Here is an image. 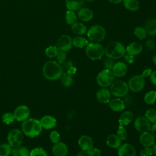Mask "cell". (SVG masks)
I'll return each mask as SVG.
<instances>
[{
  "mask_svg": "<svg viewBox=\"0 0 156 156\" xmlns=\"http://www.w3.org/2000/svg\"><path fill=\"white\" fill-rule=\"evenodd\" d=\"M84 0H66V5L69 10L77 11L82 8Z\"/></svg>",
  "mask_w": 156,
  "mask_h": 156,
  "instance_id": "cb8c5ba5",
  "label": "cell"
},
{
  "mask_svg": "<svg viewBox=\"0 0 156 156\" xmlns=\"http://www.w3.org/2000/svg\"><path fill=\"white\" fill-rule=\"evenodd\" d=\"M121 140L118 138L117 135L110 134L106 139L107 146L113 149H118L121 145Z\"/></svg>",
  "mask_w": 156,
  "mask_h": 156,
  "instance_id": "44dd1931",
  "label": "cell"
},
{
  "mask_svg": "<svg viewBox=\"0 0 156 156\" xmlns=\"http://www.w3.org/2000/svg\"><path fill=\"white\" fill-rule=\"evenodd\" d=\"M134 127L138 132L144 133L151 130V125L145 117L139 116L134 121Z\"/></svg>",
  "mask_w": 156,
  "mask_h": 156,
  "instance_id": "30bf717a",
  "label": "cell"
},
{
  "mask_svg": "<svg viewBox=\"0 0 156 156\" xmlns=\"http://www.w3.org/2000/svg\"><path fill=\"white\" fill-rule=\"evenodd\" d=\"M62 68L63 69V72H67V71L68 70V69L71 67L73 65V62L71 61H65L63 63H62Z\"/></svg>",
  "mask_w": 156,
  "mask_h": 156,
  "instance_id": "bcb514c9",
  "label": "cell"
},
{
  "mask_svg": "<svg viewBox=\"0 0 156 156\" xmlns=\"http://www.w3.org/2000/svg\"><path fill=\"white\" fill-rule=\"evenodd\" d=\"M108 106L114 112H121L125 108L124 102L119 98H115L110 100Z\"/></svg>",
  "mask_w": 156,
  "mask_h": 156,
  "instance_id": "d6986e66",
  "label": "cell"
},
{
  "mask_svg": "<svg viewBox=\"0 0 156 156\" xmlns=\"http://www.w3.org/2000/svg\"><path fill=\"white\" fill-rule=\"evenodd\" d=\"M12 148L9 143H3L0 145V156H9L12 154Z\"/></svg>",
  "mask_w": 156,
  "mask_h": 156,
  "instance_id": "d6a6232c",
  "label": "cell"
},
{
  "mask_svg": "<svg viewBox=\"0 0 156 156\" xmlns=\"http://www.w3.org/2000/svg\"><path fill=\"white\" fill-rule=\"evenodd\" d=\"M73 46V39L68 35H61L57 41L56 46L59 51L68 52L69 51Z\"/></svg>",
  "mask_w": 156,
  "mask_h": 156,
  "instance_id": "9c48e42d",
  "label": "cell"
},
{
  "mask_svg": "<svg viewBox=\"0 0 156 156\" xmlns=\"http://www.w3.org/2000/svg\"><path fill=\"white\" fill-rule=\"evenodd\" d=\"M85 1H89V2H93V1H95V0H85Z\"/></svg>",
  "mask_w": 156,
  "mask_h": 156,
  "instance_id": "680465c9",
  "label": "cell"
},
{
  "mask_svg": "<svg viewBox=\"0 0 156 156\" xmlns=\"http://www.w3.org/2000/svg\"><path fill=\"white\" fill-rule=\"evenodd\" d=\"M108 1L113 4H118L121 2H122L123 0H108Z\"/></svg>",
  "mask_w": 156,
  "mask_h": 156,
  "instance_id": "11a10c76",
  "label": "cell"
},
{
  "mask_svg": "<svg viewBox=\"0 0 156 156\" xmlns=\"http://www.w3.org/2000/svg\"><path fill=\"white\" fill-rule=\"evenodd\" d=\"M77 156H90V155L88 151L82 150L77 154Z\"/></svg>",
  "mask_w": 156,
  "mask_h": 156,
  "instance_id": "f5cc1de1",
  "label": "cell"
},
{
  "mask_svg": "<svg viewBox=\"0 0 156 156\" xmlns=\"http://www.w3.org/2000/svg\"><path fill=\"white\" fill-rule=\"evenodd\" d=\"M78 16L82 21L88 22L93 18V12L90 9L81 8L79 10Z\"/></svg>",
  "mask_w": 156,
  "mask_h": 156,
  "instance_id": "7402d4cb",
  "label": "cell"
},
{
  "mask_svg": "<svg viewBox=\"0 0 156 156\" xmlns=\"http://www.w3.org/2000/svg\"><path fill=\"white\" fill-rule=\"evenodd\" d=\"M42 72L44 77L49 80L58 79L63 73L61 65L54 60L46 62L43 65Z\"/></svg>",
  "mask_w": 156,
  "mask_h": 156,
  "instance_id": "6da1fadb",
  "label": "cell"
},
{
  "mask_svg": "<svg viewBox=\"0 0 156 156\" xmlns=\"http://www.w3.org/2000/svg\"><path fill=\"white\" fill-rule=\"evenodd\" d=\"M114 75L110 69H104L101 71L96 77L98 84L102 87L107 88L112 85L114 81Z\"/></svg>",
  "mask_w": 156,
  "mask_h": 156,
  "instance_id": "52a82bcc",
  "label": "cell"
},
{
  "mask_svg": "<svg viewBox=\"0 0 156 156\" xmlns=\"http://www.w3.org/2000/svg\"><path fill=\"white\" fill-rule=\"evenodd\" d=\"M78 144L82 150L88 151L94 147V142L92 138L87 135H82L79 138L78 140Z\"/></svg>",
  "mask_w": 156,
  "mask_h": 156,
  "instance_id": "4fadbf2b",
  "label": "cell"
},
{
  "mask_svg": "<svg viewBox=\"0 0 156 156\" xmlns=\"http://www.w3.org/2000/svg\"><path fill=\"white\" fill-rule=\"evenodd\" d=\"M129 88L133 92L141 91L145 85L144 78L141 75H136L132 77L128 82Z\"/></svg>",
  "mask_w": 156,
  "mask_h": 156,
  "instance_id": "ba28073f",
  "label": "cell"
},
{
  "mask_svg": "<svg viewBox=\"0 0 156 156\" xmlns=\"http://www.w3.org/2000/svg\"><path fill=\"white\" fill-rule=\"evenodd\" d=\"M88 41L80 36L75 37L73 39V45L78 48H83L88 44Z\"/></svg>",
  "mask_w": 156,
  "mask_h": 156,
  "instance_id": "f1b7e54d",
  "label": "cell"
},
{
  "mask_svg": "<svg viewBox=\"0 0 156 156\" xmlns=\"http://www.w3.org/2000/svg\"><path fill=\"white\" fill-rule=\"evenodd\" d=\"M140 143L144 147H151L155 142V138L151 134V133L144 132L141 133L140 136Z\"/></svg>",
  "mask_w": 156,
  "mask_h": 156,
  "instance_id": "ac0fdd59",
  "label": "cell"
},
{
  "mask_svg": "<svg viewBox=\"0 0 156 156\" xmlns=\"http://www.w3.org/2000/svg\"><path fill=\"white\" fill-rule=\"evenodd\" d=\"M152 150H153V153L156 155V141H155L154 144L152 145Z\"/></svg>",
  "mask_w": 156,
  "mask_h": 156,
  "instance_id": "9f6ffc18",
  "label": "cell"
},
{
  "mask_svg": "<svg viewBox=\"0 0 156 156\" xmlns=\"http://www.w3.org/2000/svg\"><path fill=\"white\" fill-rule=\"evenodd\" d=\"M144 29L147 34L151 36L156 35V20L150 19L145 24Z\"/></svg>",
  "mask_w": 156,
  "mask_h": 156,
  "instance_id": "d4e9b609",
  "label": "cell"
},
{
  "mask_svg": "<svg viewBox=\"0 0 156 156\" xmlns=\"http://www.w3.org/2000/svg\"><path fill=\"white\" fill-rule=\"evenodd\" d=\"M52 152L54 156H66L68 149L65 143L59 141L54 144Z\"/></svg>",
  "mask_w": 156,
  "mask_h": 156,
  "instance_id": "9a60e30c",
  "label": "cell"
},
{
  "mask_svg": "<svg viewBox=\"0 0 156 156\" xmlns=\"http://www.w3.org/2000/svg\"><path fill=\"white\" fill-rule=\"evenodd\" d=\"M71 29L74 34L78 35H83L86 34L87 29L83 24L80 23H75L71 25Z\"/></svg>",
  "mask_w": 156,
  "mask_h": 156,
  "instance_id": "4316f807",
  "label": "cell"
},
{
  "mask_svg": "<svg viewBox=\"0 0 156 156\" xmlns=\"http://www.w3.org/2000/svg\"><path fill=\"white\" fill-rule=\"evenodd\" d=\"M105 29L98 24L92 26L87 32V37L92 43H99L105 37Z\"/></svg>",
  "mask_w": 156,
  "mask_h": 156,
  "instance_id": "5b68a950",
  "label": "cell"
},
{
  "mask_svg": "<svg viewBox=\"0 0 156 156\" xmlns=\"http://www.w3.org/2000/svg\"><path fill=\"white\" fill-rule=\"evenodd\" d=\"M15 121V117L13 113L7 112L3 114L2 116V122L6 124H10L12 123Z\"/></svg>",
  "mask_w": 156,
  "mask_h": 156,
  "instance_id": "f35d334b",
  "label": "cell"
},
{
  "mask_svg": "<svg viewBox=\"0 0 156 156\" xmlns=\"http://www.w3.org/2000/svg\"><path fill=\"white\" fill-rule=\"evenodd\" d=\"M149 78L152 83L154 85H156V71H154L152 72L149 76Z\"/></svg>",
  "mask_w": 156,
  "mask_h": 156,
  "instance_id": "681fc988",
  "label": "cell"
},
{
  "mask_svg": "<svg viewBox=\"0 0 156 156\" xmlns=\"http://www.w3.org/2000/svg\"><path fill=\"white\" fill-rule=\"evenodd\" d=\"M12 156H30L29 150L24 146H18L12 149Z\"/></svg>",
  "mask_w": 156,
  "mask_h": 156,
  "instance_id": "484cf974",
  "label": "cell"
},
{
  "mask_svg": "<svg viewBox=\"0 0 156 156\" xmlns=\"http://www.w3.org/2000/svg\"><path fill=\"white\" fill-rule=\"evenodd\" d=\"M76 70H77V69H76V68L74 67V66H72L71 67H70V68L68 69V70L67 71V73L73 76V74H74L76 73Z\"/></svg>",
  "mask_w": 156,
  "mask_h": 156,
  "instance_id": "db71d44e",
  "label": "cell"
},
{
  "mask_svg": "<svg viewBox=\"0 0 156 156\" xmlns=\"http://www.w3.org/2000/svg\"><path fill=\"white\" fill-rule=\"evenodd\" d=\"M90 156H101V151L97 147H93L90 151H88Z\"/></svg>",
  "mask_w": 156,
  "mask_h": 156,
  "instance_id": "ee69618b",
  "label": "cell"
},
{
  "mask_svg": "<svg viewBox=\"0 0 156 156\" xmlns=\"http://www.w3.org/2000/svg\"><path fill=\"white\" fill-rule=\"evenodd\" d=\"M15 119L18 121H24L30 115V109L25 105H21L16 108L13 112Z\"/></svg>",
  "mask_w": 156,
  "mask_h": 156,
  "instance_id": "8fae6325",
  "label": "cell"
},
{
  "mask_svg": "<svg viewBox=\"0 0 156 156\" xmlns=\"http://www.w3.org/2000/svg\"><path fill=\"white\" fill-rule=\"evenodd\" d=\"M126 51L127 54L135 56L138 55L142 52L143 46L140 43L133 42L127 46Z\"/></svg>",
  "mask_w": 156,
  "mask_h": 156,
  "instance_id": "ffe728a7",
  "label": "cell"
},
{
  "mask_svg": "<svg viewBox=\"0 0 156 156\" xmlns=\"http://www.w3.org/2000/svg\"><path fill=\"white\" fill-rule=\"evenodd\" d=\"M21 128L23 133L31 138L38 136L43 129L40 120L35 118H28L23 121Z\"/></svg>",
  "mask_w": 156,
  "mask_h": 156,
  "instance_id": "7a4b0ae2",
  "label": "cell"
},
{
  "mask_svg": "<svg viewBox=\"0 0 156 156\" xmlns=\"http://www.w3.org/2000/svg\"><path fill=\"white\" fill-rule=\"evenodd\" d=\"M15 138L16 141L20 144H21L23 143V139H24V133H23V132L20 130L18 132V133L16 134Z\"/></svg>",
  "mask_w": 156,
  "mask_h": 156,
  "instance_id": "f6af8a7d",
  "label": "cell"
},
{
  "mask_svg": "<svg viewBox=\"0 0 156 156\" xmlns=\"http://www.w3.org/2000/svg\"><path fill=\"white\" fill-rule=\"evenodd\" d=\"M124 57L125 61L127 62V63L132 64L134 62V60H134V56L131 55H129V54H127V55L125 54V55Z\"/></svg>",
  "mask_w": 156,
  "mask_h": 156,
  "instance_id": "c3c4849f",
  "label": "cell"
},
{
  "mask_svg": "<svg viewBox=\"0 0 156 156\" xmlns=\"http://www.w3.org/2000/svg\"><path fill=\"white\" fill-rule=\"evenodd\" d=\"M152 71L151 68H147L146 69H144L143 73H142V74L141 76L144 77V78H146V77H149L151 74L152 73Z\"/></svg>",
  "mask_w": 156,
  "mask_h": 156,
  "instance_id": "f907efd6",
  "label": "cell"
},
{
  "mask_svg": "<svg viewBox=\"0 0 156 156\" xmlns=\"http://www.w3.org/2000/svg\"><path fill=\"white\" fill-rule=\"evenodd\" d=\"M144 117L152 123L156 122V110L154 108H150L147 110L145 113Z\"/></svg>",
  "mask_w": 156,
  "mask_h": 156,
  "instance_id": "d590c367",
  "label": "cell"
},
{
  "mask_svg": "<svg viewBox=\"0 0 156 156\" xmlns=\"http://www.w3.org/2000/svg\"><path fill=\"white\" fill-rule=\"evenodd\" d=\"M145 46L147 47V48L151 51L154 50L155 48V42L153 40L150 39L146 41L145 43Z\"/></svg>",
  "mask_w": 156,
  "mask_h": 156,
  "instance_id": "7dc6e473",
  "label": "cell"
},
{
  "mask_svg": "<svg viewBox=\"0 0 156 156\" xmlns=\"http://www.w3.org/2000/svg\"><path fill=\"white\" fill-rule=\"evenodd\" d=\"M152 60L153 63L156 65V54L154 55L152 57Z\"/></svg>",
  "mask_w": 156,
  "mask_h": 156,
  "instance_id": "6f0895ef",
  "label": "cell"
},
{
  "mask_svg": "<svg viewBox=\"0 0 156 156\" xmlns=\"http://www.w3.org/2000/svg\"><path fill=\"white\" fill-rule=\"evenodd\" d=\"M103 64H104V66L105 68V69L112 70L115 63H114V62L112 58H110L107 57V58H105L104 60Z\"/></svg>",
  "mask_w": 156,
  "mask_h": 156,
  "instance_id": "7bdbcfd3",
  "label": "cell"
},
{
  "mask_svg": "<svg viewBox=\"0 0 156 156\" xmlns=\"http://www.w3.org/2000/svg\"><path fill=\"white\" fill-rule=\"evenodd\" d=\"M112 71L115 77H122L126 75L127 71V65L122 62H118L114 64Z\"/></svg>",
  "mask_w": 156,
  "mask_h": 156,
  "instance_id": "5bb4252c",
  "label": "cell"
},
{
  "mask_svg": "<svg viewBox=\"0 0 156 156\" xmlns=\"http://www.w3.org/2000/svg\"><path fill=\"white\" fill-rule=\"evenodd\" d=\"M122 1L124 6L130 11L135 12L139 9L140 4L138 0H123Z\"/></svg>",
  "mask_w": 156,
  "mask_h": 156,
  "instance_id": "83f0119b",
  "label": "cell"
},
{
  "mask_svg": "<svg viewBox=\"0 0 156 156\" xmlns=\"http://www.w3.org/2000/svg\"><path fill=\"white\" fill-rule=\"evenodd\" d=\"M61 82L63 87H69L73 85V78L72 75L69 74L67 72H63L61 76Z\"/></svg>",
  "mask_w": 156,
  "mask_h": 156,
  "instance_id": "f546056e",
  "label": "cell"
},
{
  "mask_svg": "<svg viewBox=\"0 0 156 156\" xmlns=\"http://www.w3.org/2000/svg\"><path fill=\"white\" fill-rule=\"evenodd\" d=\"M59 50L56 46H50L45 50V54L49 58L56 57Z\"/></svg>",
  "mask_w": 156,
  "mask_h": 156,
  "instance_id": "e575fe53",
  "label": "cell"
},
{
  "mask_svg": "<svg viewBox=\"0 0 156 156\" xmlns=\"http://www.w3.org/2000/svg\"><path fill=\"white\" fill-rule=\"evenodd\" d=\"M56 58H57V62L58 63H60V64L63 63L66 61V52L64 51H59L56 56Z\"/></svg>",
  "mask_w": 156,
  "mask_h": 156,
  "instance_id": "b9f144b4",
  "label": "cell"
},
{
  "mask_svg": "<svg viewBox=\"0 0 156 156\" xmlns=\"http://www.w3.org/2000/svg\"><path fill=\"white\" fill-rule=\"evenodd\" d=\"M96 96L98 102L102 104H107L110 100L111 93L107 88H102L96 92Z\"/></svg>",
  "mask_w": 156,
  "mask_h": 156,
  "instance_id": "2e32d148",
  "label": "cell"
},
{
  "mask_svg": "<svg viewBox=\"0 0 156 156\" xmlns=\"http://www.w3.org/2000/svg\"><path fill=\"white\" fill-rule=\"evenodd\" d=\"M85 53L87 56L92 60L101 59L105 54V49L99 43H90L86 46Z\"/></svg>",
  "mask_w": 156,
  "mask_h": 156,
  "instance_id": "277c9868",
  "label": "cell"
},
{
  "mask_svg": "<svg viewBox=\"0 0 156 156\" xmlns=\"http://www.w3.org/2000/svg\"><path fill=\"white\" fill-rule=\"evenodd\" d=\"M30 156H48V155L43 148L35 147L30 151Z\"/></svg>",
  "mask_w": 156,
  "mask_h": 156,
  "instance_id": "8d00e7d4",
  "label": "cell"
},
{
  "mask_svg": "<svg viewBox=\"0 0 156 156\" xmlns=\"http://www.w3.org/2000/svg\"><path fill=\"white\" fill-rule=\"evenodd\" d=\"M65 19L66 23L68 24H73L76 23L77 21V16L74 13V12L71 10H67L66 12Z\"/></svg>",
  "mask_w": 156,
  "mask_h": 156,
  "instance_id": "836d02e7",
  "label": "cell"
},
{
  "mask_svg": "<svg viewBox=\"0 0 156 156\" xmlns=\"http://www.w3.org/2000/svg\"><path fill=\"white\" fill-rule=\"evenodd\" d=\"M42 128L46 130L51 129L55 127L57 124L56 119L51 115H45L43 116L40 120Z\"/></svg>",
  "mask_w": 156,
  "mask_h": 156,
  "instance_id": "e0dca14e",
  "label": "cell"
},
{
  "mask_svg": "<svg viewBox=\"0 0 156 156\" xmlns=\"http://www.w3.org/2000/svg\"><path fill=\"white\" fill-rule=\"evenodd\" d=\"M117 136L121 141H124L127 138V132L124 126L119 125L117 130Z\"/></svg>",
  "mask_w": 156,
  "mask_h": 156,
  "instance_id": "74e56055",
  "label": "cell"
},
{
  "mask_svg": "<svg viewBox=\"0 0 156 156\" xmlns=\"http://www.w3.org/2000/svg\"><path fill=\"white\" fill-rule=\"evenodd\" d=\"M151 134L153 135V136L155 138H156V122L153 123V124L151 126Z\"/></svg>",
  "mask_w": 156,
  "mask_h": 156,
  "instance_id": "816d5d0a",
  "label": "cell"
},
{
  "mask_svg": "<svg viewBox=\"0 0 156 156\" xmlns=\"http://www.w3.org/2000/svg\"><path fill=\"white\" fill-rule=\"evenodd\" d=\"M104 49L105 55L112 59L121 58L126 53L124 46L121 43L116 41L108 43Z\"/></svg>",
  "mask_w": 156,
  "mask_h": 156,
  "instance_id": "3957f363",
  "label": "cell"
},
{
  "mask_svg": "<svg viewBox=\"0 0 156 156\" xmlns=\"http://www.w3.org/2000/svg\"><path fill=\"white\" fill-rule=\"evenodd\" d=\"M49 139L53 143H57L60 141V135L57 130H52L49 135Z\"/></svg>",
  "mask_w": 156,
  "mask_h": 156,
  "instance_id": "ab89813d",
  "label": "cell"
},
{
  "mask_svg": "<svg viewBox=\"0 0 156 156\" xmlns=\"http://www.w3.org/2000/svg\"><path fill=\"white\" fill-rule=\"evenodd\" d=\"M134 118L133 113L130 111H125L124 112L119 116L118 121L119 125L126 126L130 124Z\"/></svg>",
  "mask_w": 156,
  "mask_h": 156,
  "instance_id": "603a6c76",
  "label": "cell"
},
{
  "mask_svg": "<svg viewBox=\"0 0 156 156\" xmlns=\"http://www.w3.org/2000/svg\"><path fill=\"white\" fill-rule=\"evenodd\" d=\"M144 101L147 104H153L156 101V91L152 90L147 92L144 96Z\"/></svg>",
  "mask_w": 156,
  "mask_h": 156,
  "instance_id": "1f68e13d",
  "label": "cell"
},
{
  "mask_svg": "<svg viewBox=\"0 0 156 156\" xmlns=\"http://www.w3.org/2000/svg\"><path fill=\"white\" fill-rule=\"evenodd\" d=\"M153 154L152 148L151 147H144L140 152L141 156H151Z\"/></svg>",
  "mask_w": 156,
  "mask_h": 156,
  "instance_id": "60d3db41",
  "label": "cell"
},
{
  "mask_svg": "<svg viewBox=\"0 0 156 156\" xmlns=\"http://www.w3.org/2000/svg\"><path fill=\"white\" fill-rule=\"evenodd\" d=\"M129 87L127 83L121 80L113 81L110 85V91L111 94L117 98H121L126 96L129 92Z\"/></svg>",
  "mask_w": 156,
  "mask_h": 156,
  "instance_id": "8992f818",
  "label": "cell"
},
{
  "mask_svg": "<svg viewBox=\"0 0 156 156\" xmlns=\"http://www.w3.org/2000/svg\"><path fill=\"white\" fill-rule=\"evenodd\" d=\"M118 156H136V150L132 144L124 143L118 148Z\"/></svg>",
  "mask_w": 156,
  "mask_h": 156,
  "instance_id": "7c38bea8",
  "label": "cell"
},
{
  "mask_svg": "<svg viewBox=\"0 0 156 156\" xmlns=\"http://www.w3.org/2000/svg\"><path fill=\"white\" fill-rule=\"evenodd\" d=\"M133 34H134L135 36L140 40L145 39L146 38L147 34L144 27H143L142 26L136 27L134 29Z\"/></svg>",
  "mask_w": 156,
  "mask_h": 156,
  "instance_id": "4dcf8cb0",
  "label": "cell"
}]
</instances>
